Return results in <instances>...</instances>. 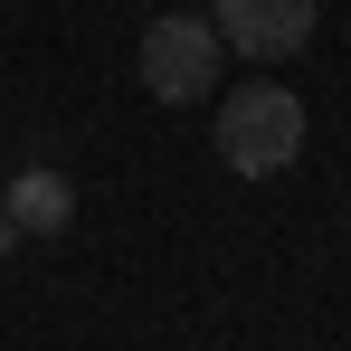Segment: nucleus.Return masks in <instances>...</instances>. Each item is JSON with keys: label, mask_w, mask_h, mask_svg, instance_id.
Returning a JSON list of instances; mask_svg holds the SVG:
<instances>
[{"label": "nucleus", "mask_w": 351, "mask_h": 351, "mask_svg": "<svg viewBox=\"0 0 351 351\" xmlns=\"http://www.w3.org/2000/svg\"><path fill=\"white\" fill-rule=\"evenodd\" d=\"M313 10H323V0H219L209 29H219V48L276 66V58H294V48L313 38Z\"/></svg>", "instance_id": "obj_3"}, {"label": "nucleus", "mask_w": 351, "mask_h": 351, "mask_svg": "<svg viewBox=\"0 0 351 351\" xmlns=\"http://www.w3.org/2000/svg\"><path fill=\"white\" fill-rule=\"evenodd\" d=\"M209 76H219V29H209L199 10H171V19L143 29V86H152L162 105H199Z\"/></svg>", "instance_id": "obj_2"}, {"label": "nucleus", "mask_w": 351, "mask_h": 351, "mask_svg": "<svg viewBox=\"0 0 351 351\" xmlns=\"http://www.w3.org/2000/svg\"><path fill=\"white\" fill-rule=\"evenodd\" d=\"M10 237H19V228H10V209H0V256H10Z\"/></svg>", "instance_id": "obj_5"}, {"label": "nucleus", "mask_w": 351, "mask_h": 351, "mask_svg": "<svg viewBox=\"0 0 351 351\" xmlns=\"http://www.w3.org/2000/svg\"><path fill=\"white\" fill-rule=\"evenodd\" d=\"M0 209H10V228H19V237H58L66 219H76V180L48 171V162H29V171L0 190Z\"/></svg>", "instance_id": "obj_4"}, {"label": "nucleus", "mask_w": 351, "mask_h": 351, "mask_svg": "<svg viewBox=\"0 0 351 351\" xmlns=\"http://www.w3.org/2000/svg\"><path fill=\"white\" fill-rule=\"evenodd\" d=\"M219 152H228L237 180L294 171V152H304V105H294L285 86H237L228 105H219Z\"/></svg>", "instance_id": "obj_1"}]
</instances>
